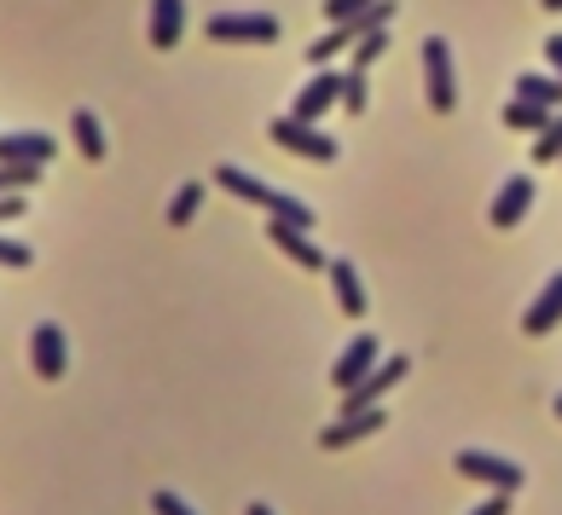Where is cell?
<instances>
[{
    "instance_id": "18",
    "label": "cell",
    "mask_w": 562,
    "mask_h": 515,
    "mask_svg": "<svg viewBox=\"0 0 562 515\" xmlns=\"http://www.w3.org/2000/svg\"><path fill=\"white\" fill-rule=\"evenodd\" d=\"M516 99H528V105H546V111H562V81L557 76H516Z\"/></svg>"
},
{
    "instance_id": "23",
    "label": "cell",
    "mask_w": 562,
    "mask_h": 515,
    "mask_svg": "<svg viewBox=\"0 0 562 515\" xmlns=\"http://www.w3.org/2000/svg\"><path fill=\"white\" fill-rule=\"evenodd\" d=\"M343 111L366 116V70H343Z\"/></svg>"
},
{
    "instance_id": "17",
    "label": "cell",
    "mask_w": 562,
    "mask_h": 515,
    "mask_svg": "<svg viewBox=\"0 0 562 515\" xmlns=\"http://www.w3.org/2000/svg\"><path fill=\"white\" fill-rule=\"evenodd\" d=\"M70 139H76V151H82L88 162H105V128H99V116L88 105L70 116Z\"/></svg>"
},
{
    "instance_id": "25",
    "label": "cell",
    "mask_w": 562,
    "mask_h": 515,
    "mask_svg": "<svg viewBox=\"0 0 562 515\" xmlns=\"http://www.w3.org/2000/svg\"><path fill=\"white\" fill-rule=\"evenodd\" d=\"M35 261V250L30 243H18V238H0V266H30Z\"/></svg>"
},
{
    "instance_id": "29",
    "label": "cell",
    "mask_w": 562,
    "mask_h": 515,
    "mask_svg": "<svg viewBox=\"0 0 562 515\" xmlns=\"http://www.w3.org/2000/svg\"><path fill=\"white\" fill-rule=\"evenodd\" d=\"M539 7H546V12H562V0H539Z\"/></svg>"
},
{
    "instance_id": "15",
    "label": "cell",
    "mask_w": 562,
    "mask_h": 515,
    "mask_svg": "<svg viewBox=\"0 0 562 515\" xmlns=\"http://www.w3.org/2000/svg\"><path fill=\"white\" fill-rule=\"evenodd\" d=\"M180 24H186V0H151V47L157 53L180 47Z\"/></svg>"
},
{
    "instance_id": "16",
    "label": "cell",
    "mask_w": 562,
    "mask_h": 515,
    "mask_svg": "<svg viewBox=\"0 0 562 515\" xmlns=\"http://www.w3.org/2000/svg\"><path fill=\"white\" fill-rule=\"evenodd\" d=\"M331 266V290H336V307H343L348 319H366V284H359L354 261H325Z\"/></svg>"
},
{
    "instance_id": "8",
    "label": "cell",
    "mask_w": 562,
    "mask_h": 515,
    "mask_svg": "<svg viewBox=\"0 0 562 515\" xmlns=\"http://www.w3.org/2000/svg\"><path fill=\"white\" fill-rule=\"evenodd\" d=\"M377 359H383V347H377V336H371V331H359V336H354V342L343 347V359L331 365V382H336V388H343V394H348V388H354L359 377H366V370H371Z\"/></svg>"
},
{
    "instance_id": "11",
    "label": "cell",
    "mask_w": 562,
    "mask_h": 515,
    "mask_svg": "<svg viewBox=\"0 0 562 515\" xmlns=\"http://www.w3.org/2000/svg\"><path fill=\"white\" fill-rule=\"evenodd\" d=\"M267 243L273 250H285L296 266H308V273H319L325 266V255H319V243L302 232V226H285V220H267Z\"/></svg>"
},
{
    "instance_id": "31",
    "label": "cell",
    "mask_w": 562,
    "mask_h": 515,
    "mask_svg": "<svg viewBox=\"0 0 562 515\" xmlns=\"http://www.w3.org/2000/svg\"><path fill=\"white\" fill-rule=\"evenodd\" d=\"M557 417H562V394H557Z\"/></svg>"
},
{
    "instance_id": "30",
    "label": "cell",
    "mask_w": 562,
    "mask_h": 515,
    "mask_svg": "<svg viewBox=\"0 0 562 515\" xmlns=\"http://www.w3.org/2000/svg\"><path fill=\"white\" fill-rule=\"evenodd\" d=\"M250 515H273V510H267V504H250Z\"/></svg>"
},
{
    "instance_id": "14",
    "label": "cell",
    "mask_w": 562,
    "mask_h": 515,
    "mask_svg": "<svg viewBox=\"0 0 562 515\" xmlns=\"http://www.w3.org/2000/svg\"><path fill=\"white\" fill-rule=\"evenodd\" d=\"M215 185H220V192H232L238 203H255V209H267V203H273V185H261L250 169H238V162H220Z\"/></svg>"
},
{
    "instance_id": "2",
    "label": "cell",
    "mask_w": 562,
    "mask_h": 515,
    "mask_svg": "<svg viewBox=\"0 0 562 515\" xmlns=\"http://www.w3.org/2000/svg\"><path fill=\"white\" fill-rule=\"evenodd\" d=\"M273 146H285L290 157H308V162H336V139L319 134L313 122H296V116H273L267 122Z\"/></svg>"
},
{
    "instance_id": "19",
    "label": "cell",
    "mask_w": 562,
    "mask_h": 515,
    "mask_svg": "<svg viewBox=\"0 0 562 515\" xmlns=\"http://www.w3.org/2000/svg\"><path fill=\"white\" fill-rule=\"evenodd\" d=\"M498 122H505V128H516V134H539V128L551 122V111H546V105H528V99H511Z\"/></svg>"
},
{
    "instance_id": "28",
    "label": "cell",
    "mask_w": 562,
    "mask_h": 515,
    "mask_svg": "<svg viewBox=\"0 0 562 515\" xmlns=\"http://www.w3.org/2000/svg\"><path fill=\"white\" fill-rule=\"evenodd\" d=\"M546 58H551V70H557V81H562V35H546Z\"/></svg>"
},
{
    "instance_id": "26",
    "label": "cell",
    "mask_w": 562,
    "mask_h": 515,
    "mask_svg": "<svg viewBox=\"0 0 562 515\" xmlns=\"http://www.w3.org/2000/svg\"><path fill=\"white\" fill-rule=\"evenodd\" d=\"M151 510L157 515H197L186 499H180V492H151Z\"/></svg>"
},
{
    "instance_id": "22",
    "label": "cell",
    "mask_w": 562,
    "mask_h": 515,
    "mask_svg": "<svg viewBox=\"0 0 562 515\" xmlns=\"http://www.w3.org/2000/svg\"><path fill=\"white\" fill-rule=\"evenodd\" d=\"M348 53H354V65H348V70H366L371 58H383V53H389V30H366Z\"/></svg>"
},
{
    "instance_id": "3",
    "label": "cell",
    "mask_w": 562,
    "mask_h": 515,
    "mask_svg": "<svg viewBox=\"0 0 562 515\" xmlns=\"http://www.w3.org/2000/svg\"><path fill=\"white\" fill-rule=\"evenodd\" d=\"M406 370H412V354L377 359V365L366 370V377H359V382L348 388V394H343V417H354V411H371V405L383 400V394H389V388H394L400 377H406Z\"/></svg>"
},
{
    "instance_id": "10",
    "label": "cell",
    "mask_w": 562,
    "mask_h": 515,
    "mask_svg": "<svg viewBox=\"0 0 562 515\" xmlns=\"http://www.w3.org/2000/svg\"><path fill=\"white\" fill-rule=\"evenodd\" d=\"M557 324H562V273H551L546 290L534 296L528 313H521V331H528V336H551Z\"/></svg>"
},
{
    "instance_id": "5",
    "label": "cell",
    "mask_w": 562,
    "mask_h": 515,
    "mask_svg": "<svg viewBox=\"0 0 562 515\" xmlns=\"http://www.w3.org/2000/svg\"><path fill=\"white\" fill-rule=\"evenodd\" d=\"M458 476L464 481H481V487H498V492H516L521 487V464L511 458H493V451H458Z\"/></svg>"
},
{
    "instance_id": "27",
    "label": "cell",
    "mask_w": 562,
    "mask_h": 515,
    "mask_svg": "<svg viewBox=\"0 0 562 515\" xmlns=\"http://www.w3.org/2000/svg\"><path fill=\"white\" fill-rule=\"evenodd\" d=\"M470 515H511V492H493L488 504H475Z\"/></svg>"
},
{
    "instance_id": "4",
    "label": "cell",
    "mask_w": 562,
    "mask_h": 515,
    "mask_svg": "<svg viewBox=\"0 0 562 515\" xmlns=\"http://www.w3.org/2000/svg\"><path fill=\"white\" fill-rule=\"evenodd\" d=\"M424 76H429V111L452 116L458 111V76H452V47L440 35L424 41Z\"/></svg>"
},
{
    "instance_id": "12",
    "label": "cell",
    "mask_w": 562,
    "mask_h": 515,
    "mask_svg": "<svg viewBox=\"0 0 562 515\" xmlns=\"http://www.w3.org/2000/svg\"><path fill=\"white\" fill-rule=\"evenodd\" d=\"M377 428H383V411L371 405V411H354V417H336L325 435H319V446H325V451H343V446H359L366 435H377Z\"/></svg>"
},
{
    "instance_id": "6",
    "label": "cell",
    "mask_w": 562,
    "mask_h": 515,
    "mask_svg": "<svg viewBox=\"0 0 562 515\" xmlns=\"http://www.w3.org/2000/svg\"><path fill=\"white\" fill-rule=\"evenodd\" d=\"M331 105H343V70H331V65H325L302 93H296V111H290V116H296V122H319Z\"/></svg>"
},
{
    "instance_id": "20",
    "label": "cell",
    "mask_w": 562,
    "mask_h": 515,
    "mask_svg": "<svg viewBox=\"0 0 562 515\" xmlns=\"http://www.w3.org/2000/svg\"><path fill=\"white\" fill-rule=\"evenodd\" d=\"M197 203H204V185L186 180V185H180V192L169 197V226H186V220L197 215Z\"/></svg>"
},
{
    "instance_id": "21",
    "label": "cell",
    "mask_w": 562,
    "mask_h": 515,
    "mask_svg": "<svg viewBox=\"0 0 562 515\" xmlns=\"http://www.w3.org/2000/svg\"><path fill=\"white\" fill-rule=\"evenodd\" d=\"M562 157V111H551V122L534 134V162H557Z\"/></svg>"
},
{
    "instance_id": "7",
    "label": "cell",
    "mask_w": 562,
    "mask_h": 515,
    "mask_svg": "<svg viewBox=\"0 0 562 515\" xmlns=\"http://www.w3.org/2000/svg\"><path fill=\"white\" fill-rule=\"evenodd\" d=\"M30 365H35V377H42V382H58V377H65L70 354H65V331H58V324H35V336H30Z\"/></svg>"
},
{
    "instance_id": "1",
    "label": "cell",
    "mask_w": 562,
    "mask_h": 515,
    "mask_svg": "<svg viewBox=\"0 0 562 515\" xmlns=\"http://www.w3.org/2000/svg\"><path fill=\"white\" fill-rule=\"evenodd\" d=\"M209 41L220 47H273L278 41V18L273 12H209Z\"/></svg>"
},
{
    "instance_id": "24",
    "label": "cell",
    "mask_w": 562,
    "mask_h": 515,
    "mask_svg": "<svg viewBox=\"0 0 562 515\" xmlns=\"http://www.w3.org/2000/svg\"><path fill=\"white\" fill-rule=\"evenodd\" d=\"M366 12H371V0H325V24H354Z\"/></svg>"
},
{
    "instance_id": "9",
    "label": "cell",
    "mask_w": 562,
    "mask_h": 515,
    "mask_svg": "<svg viewBox=\"0 0 562 515\" xmlns=\"http://www.w3.org/2000/svg\"><path fill=\"white\" fill-rule=\"evenodd\" d=\"M528 209H534V180H528V174H511V180L493 192V209H488V220H493V226H516Z\"/></svg>"
},
{
    "instance_id": "13",
    "label": "cell",
    "mask_w": 562,
    "mask_h": 515,
    "mask_svg": "<svg viewBox=\"0 0 562 515\" xmlns=\"http://www.w3.org/2000/svg\"><path fill=\"white\" fill-rule=\"evenodd\" d=\"M58 157L53 134H0V162H35V169H47Z\"/></svg>"
}]
</instances>
